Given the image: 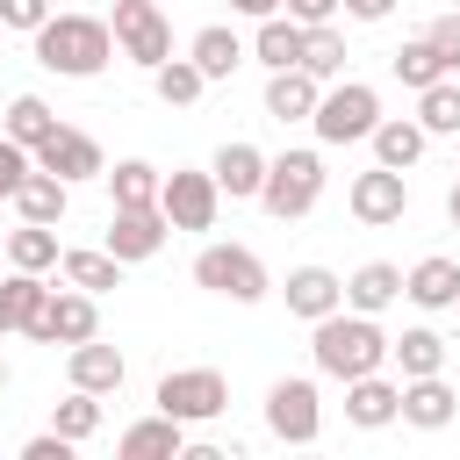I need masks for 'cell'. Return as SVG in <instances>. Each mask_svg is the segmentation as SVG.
I'll use <instances>...</instances> for the list:
<instances>
[{
    "mask_svg": "<svg viewBox=\"0 0 460 460\" xmlns=\"http://www.w3.org/2000/svg\"><path fill=\"white\" fill-rule=\"evenodd\" d=\"M446 216H453V230H460V180H453V194H446Z\"/></svg>",
    "mask_w": 460,
    "mask_h": 460,
    "instance_id": "cell-46",
    "label": "cell"
},
{
    "mask_svg": "<svg viewBox=\"0 0 460 460\" xmlns=\"http://www.w3.org/2000/svg\"><path fill=\"white\" fill-rule=\"evenodd\" d=\"M266 431H273L280 446H316V431H323V395H316L309 374H280V381L266 388Z\"/></svg>",
    "mask_w": 460,
    "mask_h": 460,
    "instance_id": "cell-7",
    "label": "cell"
},
{
    "mask_svg": "<svg viewBox=\"0 0 460 460\" xmlns=\"http://www.w3.org/2000/svg\"><path fill=\"white\" fill-rule=\"evenodd\" d=\"M417 122H424V137H460V79L453 72L417 93Z\"/></svg>",
    "mask_w": 460,
    "mask_h": 460,
    "instance_id": "cell-32",
    "label": "cell"
},
{
    "mask_svg": "<svg viewBox=\"0 0 460 460\" xmlns=\"http://www.w3.org/2000/svg\"><path fill=\"white\" fill-rule=\"evenodd\" d=\"M0 388H7V352H0Z\"/></svg>",
    "mask_w": 460,
    "mask_h": 460,
    "instance_id": "cell-47",
    "label": "cell"
},
{
    "mask_svg": "<svg viewBox=\"0 0 460 460\" xmlns=\"http://www.w3.org/2000/svg\"><path fill=\"white\" fill-rule=\"evenodd\" d=\"M338 7H345V0H288V14H295L302 29H323V22H338Z\"/></svg>",
    "mask_w": 460,
    "mask_h": 460,
    "instance_id": "cell-42",
    "label": "cell"
},
{
    "mask_svg": "<svg viewBox=\"0 0 460 460\" xmlns=\"http://www.w3.org/2000/svg\"><path fill=\"white\" fill-rule=\"evenodd\" d=\"M367 144H374V165H395V172H410V165L424 158V144H431V137H424V122H417V115H381Z\"/></svg>",
    "mask_w": 460,
    "mask_h": 460,
    "instance_id": "cell-25",
    "label": "cell"
},
{
    "mask_svg": "<svg viewBox=\"0 0 460 460\" xmlns=\"http://www.w3.org/2000/svg\"><path fill=\"white\" fill-rule=\"evenodd\" d=\"M194 288H208V295H223V302H266V295H273L266 259H259L252 244H223V237H208V244L194 252Z\"/></svg>",
    "mask_w": 460,
    "mask_h": 460,
    "instance_id": "cell-4",
    "label": "cell"
},
{
    "mask_svg": "<svg viewBox=\"0 0 460 460\" xmlns=\"http://www.w3.org/2000/svg\"><path fill=\"white\" fill-rule=\"evenodd\" d=\"M36 165H43V172H58L65 187H79V180H108V158H101V144H93L86 129H72V122H58V129L36 144Z\"/></svg>",
    "mask_w": 460,
    "mask_h": 460,
    "instance_id": "cell-13",
    "label": "cell"
},
{
    "mask_svg": "<svg viewBox=\"0 0 460 460\" xmlns=\"http://www.w3.org/2000/svg\"><path fill=\"white\" fill-rule=\"evenodd\" d=\"M0 29H7V22H0Z\"/></svg>",
    "mask_w": 460,
    "mask_h": 460,
    "instance_id": "cell-50",
    "label": "cell"
},
{
    "mask_svg": "<svg viewBox=\"0 0 460 460\" xmlns=\"http://www.w3.org/2000/svg\"><path fill=\"white\" fill-rule=\"evenodd\" d=\"M280 295H288V316H302V323H316V316L345 309V280H338L331 266H295Z\"/></svg>",
    "mask_w": 460,
    "mask_h": 460,
    "instance_id": "cell-18",
    "label": "cell"
},
{
    "mask_svg": "<svg viewBox=\"0 0 460 460\" xmlns=\"http://www.w3.org/2000/svg\"><path fill=\"white\" fill-rule=\"evenodd\" d=\"M14 208H22V223H65V208H72V187L58 180V172H29L22 180V194H14Z\"/></svg>",
    "mask_w": 460,
    "mask_h": 460,
    "instance_id": "cell-27",
    "label": "cell"
},
{
    "mask_svg": "<svg viewBox=\"0 0 460 460\" xmlns=\"http://www.w3.org/2000/svg\"><path fill=\"white\" fill-rule=\"evenodd\" d=\"M58 280H72V288H86V295H108V288H122V259L101 244V252H65L58 259Z\"/></svg>",
    "mask_w": 460,
    "mask_h": 460,
    "instance_id": "cell-30",
    "label": "cell"
},
{
    "mask_svg": "<svg viewBox=\"0 0 460 460\" xmlns=\"http://www.w3.org/2000/svg\"><path fill=\"white\" fill-rule=\"evenodd\" d=\"M208 172H216L223 201H259V187H266V151L244 144V137H230V144L208 158Z\"/></svg>",
    "mask_w": 460,
    "mask_h": 460,
    "instance_id": "cell-15",
    "label": "cell"
},
{
    "mask_svg": "<svg viewBox=\"0 0 460 460\" xmlns=\"http://www.w3.org/2000/svg\"><path fill=\"white\" fill-rule=\"evenodd\" d=\"M0 288H7L14 331H29V323L43 316V302H50V280H43V273H29V266H7V273H0Z\"/></svg>",
    "mask_w": 460,
    "mask_h": 460,
    "instance_id": "cell-35",
    "label": "cell"
},
{
    "mask_svg": "<svg viewBox=\"0 0 460 460\" xmlns=\"http://www.w3.org/2000/svg\"><path fill=\"white\" fill-rule=\"evenodd\" d=\"M50 14H58L50 0H0V22H7V29H22V36H36Z\"/></svg>",
    "mask_w": 460,
    "mask_h": 460,
    "instance_id": "cell-40",
    "label": "cell"
},
{
    "mask_svg": "<svg viewBox=\"0 0 460 460\" xmlns=\"http://www.w3.org/2000/svg\"><path fill=\"white\" fill-rule=\"evenodd\" d=\"M22 460H72V438L65 431H36V438H22Z\"/></svg>",
    "mask_w": 460,
    "mask_h": 460,
    "instance_id": "cell-41",
    "label": "cell"
},
{
    "mask_svg": "<svg viewBox=\"0 0 460 460\" xmlns=\"http://www.w3.org/2000/svg\"><path fill=\"white\" fill-rule=\"evenodd\" d=\"M453 316H460V302H453Z\"/></svg>",
    "mask_w": 460,
    "mask_h": 460,
    "instance_id": "cell-48",
    "label": "cell"
},
{
    "mask_svg": "<svg viewBox=\"0 0 460 460\" xmlns=\"http://www.w3.org/2000/svg\"><path fill=\"white\" fill-rule=\"evenodd\" d=\"M323 151H309V144H288L280 158H266V187H259V208L273 216V223H295V216H309L316 201H323Z\"/></svg>",
    "mask_w": 460,
    "mask_h": 460,
    "instance_id": "cell-3",
    "label": "cell"
},
{
    "mask_svg": "<svg viewBox=\"0 0 460 460\" xmlns=\"http://www.w3.org/2000/svg\"><path fill=\"white\" fill-rule=\"evenodd\" d=\"M158 208L172 216V230H187V237H201V230H216V216H223V187H216V172L201 165H172L165 172V187H158Z\"/></svg>",
    "mask_w": 460,
    "mask_h": 460,
    "instance_id": "cell-9",
    "label": "cell"
},
{
    "mask_svg": "<svg viewBox=\"0 0 460 460\" xmlns=\"http://www.w3.org/2000/svg\"><path fill=\"white\" fill-rule=\"evenodd\" d=\"M374 122H381V93L367 79H331L323 101H316V115H309L316 144H367Z\"/></svg>",
    "mask_w": 460,
    "mask_h": 460,
    "instance_id": "cell-5",
    "label": "cell"
},
{
    "mask_svg": "<svg viewBox=\"0 0 460 460\" xmlns=\"http://www.w3.org/2000/svg\"><path fill=\"white\" fill-rule=\"evenodd\" d=\"M151 402L180 424H208L230 410V381H223V367H172V374H158Z\"/></svg>",
    "mask_w": 460,
    "mask_h": 460,
    "instance_id": "cell-6",
    "label": "cell"
},
{
    "mask_svg": "<svg viewBox=\"0 0 460 460\" xmlns=\"http://www.w3.org/2000/svg\"><path fill=\"white\" fill-rule=\"evenodd\" d=\"M22 338H36V345H86V338H101V295H86V288H50V302H43V316L22 331Z\"/></svg>",
    "mask_w": 460,
    "mask_h": 460,
    "instance_id": "cell-10",
    "label": "cell"
},
{
    "mask_svg": "<svg viewBox=\"0 0 460 460\" xmlns=\"http://www.w3.org/2000/svg\"><path fill=\"white\" fill-rule=\"evenodd\" d=\"M187 58H194V65L208 72V86H216V79H230V72L252 58V43H244L230 22H208V29H194V36H187Z\"/></svg>",
    "mask_w": 460,
    "mask_h": 460,
    "instance_id": "cell-22",
    "label": "cell"
},
{
    "mask_svg": "<svg viewBox=\"0 0 460 460\" xmlns=\"http://www.w3.org/2000/svg\"><path fill=\"white\" fill-rule=\"evenodd\" d=\"M14 331V309H7V288H0V338Z\"/></svg>",
    "mask_w": 460,
    "mask_h": 460,
    "instance_id": "cell-45",
    "label": "cell"
},
{
    "mask_svg": "<svg viewBox=\"0 0 460 460\" xmlns=\"http://www.w3.org/2000/svg\"><path fill=\"white\" fill-rule=\"evenodd\" d=\"M50 431H65L72 446H86V438L101 431V395H93V388H72V395L50 410Z\"/></svg>",
    "mask_w": 460,
    "mask_h": 460,
    "instance_id": "cell-36",
    "label": "cell"
},
{
    "mask_svg": "<svg viewBox=\"0 0 460 460\" xmlns=\"http://www.w3.org/2000/svg\"><path fill=\"white\" fill-rule=\"evenodd\" d=\"M309 359H316V374H331V381L381 374V367H388V331H381V316H367V309H331V316L309 323Z\"/></svg>",
    "mask_w": 460,
    "mask_h": 460,
    "instance_id": "cell-1",
    "label": "cell"
},
{
    "mask_svg": "<svg viewBox=\"0 0 460 460\" xmlns=\"http://www.w3.org/2000/svg\"><path fill=\"white\" fill-rule=\"evenodd\" d=\"M316 101H323V79H316V72H302V65L266 72V115H273L280 129H288V122H309Z\"/></svg>",
    "mask_w": 460,
    "mask_h": 460,
    "instance_id": "cell-17",
    "label": "cell"
},
{
    "mask_svg": "<svg viewBox=\"0 0 460 460\" xmlns=\"http://www.w3.org/2000/svg\"><path fill=\"white\" fill-rule=\"evenodd\" d=\"M165 237H172V216H165L158 201H144V208H115V216H108V252H115L122 266L158 259V252H165Z\"/></svg>",
    "mask_w": 460,
    "mask_h": 460,
    "instance_id": "cell-12",
    "label": "cell"
},
{
    "mask_svg": "<svg viewBox=\"0 0 460 460\" xmlns=\"http://www.w3.org/2000/svg\"><path fill=\"white\" fill-rule=\"evenodd\" d=\"M29 172H36V151H29V144H14V137L0 129V201H14Z\"/></svg>",
    "mask_w": 460,
    "mask_h": 460,
    "instance_id": "cell-38",
    "label": "cell"
},
{
    "mask_svg": "<svg viewBox=\"0 0 460 460\" xmlns=\"http://www.w3.org/2000/svg\"><path fill=\"white\" fill-rule=\"evenodd\" d=\"M345 208H352V223L388 230V223H402V216H410V180H402L395 165H367V172H352Z\"/></svg>",
    "mask_w": 460,
    "mask_h": 460,
    "instance_id": "cell-11",
    "label": "cell"
},
{
    "mask_svg": "<svg viewBox=\"0 0 460 460\" xmlns=\"http://www.w3.org/2000/svg\"><path fill=\"white\" fill-rule=\"evenodd\" d=\"M453 417H460V395H453L446 374H417V381H402V424H410V431H446Z\"/></svg>",
    "mask_w": 460,
    "mask_h": 460,
    "instance_id": "cell-16",
    "label": "cell"
},
{
    "mask_svg": "<svg viewBox=\"0 0 460 460\" xmlns=\"http://www.w3.org/2000/svg\"><path fill=\"white\" fill-rule=\"evenodd\" d=\"M302 72H316L323 86H331V79H345V36H338V22L309 29V43H302Z\"/></svg>",
    "mask_w": 460,
    "mask_h": 460,
    "instance_id": "cell-37",
    "label": "cell"
},
{
    "mask_svg": "<svg viewBox=\"0 0 460 460\" xmlns=\"http://www.w3.org/2000/svg\"><path fill=\"white\" fill-rule=\"evenodd\" d=\"M115 453H122V460H180V453H187V424L165 417V410H151V417H137V424L115 438Z\"/></svg>",
    "mask_w": 460,
    "mask_h": 460,
    "instance_id": "cell-20",
    "label": "cell"
},
{
    "mask_svg": "<svg viewBox=\"0 0 460 460\" xmlns=\"http://www.w3.org/2000/svg\"><path fill=\"white\" fill-rule=\"evenodd\" d=\"M65 374H72V388H93V395H115V388L129 381V359H122L115 345H101V338H86V345H65Z\"/></svg>",
    "mask_w": 460,
    "mask_h": 460,
    "instance_id": "cell-19",
    "label": "cell"
},
{
    "mask_svg": "<svg viewBox=\"0 0 460 460\" xmlns=\"http://www.w3.org/2000/svg\"><path fill=\"white\" fill-rule=\"evenodd\" d=\"M388 72H395V79H402L410 93H424L431 79H446V58L431 50V36H410L402 50H388Z\"/></svg>",
    "mask_w": 460,
    "mask_h": 460,
    "instance_id": "cell-33",
    "label": "cell"
},
{
    "mask_svg": "<svg viewBox=\"0 0 460 460\" xmlns=\"http://www.w3.org/2000/svg\"><path fill=\"white\" fill-rule=\"evenodd\" d=\"M151 93H158L165 108H194V101L208 93V72H201L194 58H165V65L151 72Z\"/></svg>",
    "mask_w": 460,
    "mask_h": 460,
    "instance_id": "cell-31",
    "label": "cell"
},
{
    "mask_svg": "<svg viewBox=\"0 0 460 460\" xmlns=\"http://www.w3.org/2000/svg\"><path fill=\"white\" fill-rule=\"evenodd\" d=\"M158 187H165V172H158L151 158H115V165H108L115 208H144V201H158Z\"/></svg>",
    "mask_w": 460,
    "mask_h": 460,
    "instance_id": "cell-29",
    "label": "cell"
},
{
    "mask_svg": "<svg viewBox=\"0 0 460 460\" xmlns=\"http://www.w3.org/2000/svg\"><path fill=\"white\" fill-rule=\"evenodd\" d=\"M0 129H7L14 144H29V151H36V144H43L50 129H58V108H50L43 93H14V101H7V122H0Z\"/></svg>",
    "mask_w": 460,
    "mask_h": 460,
    "instance_id": "cell-34",
    "label": "cell"
},
{
    "mask_svg": "<svg viewBox=\"0 0 460 460\" xmlns=\"http://www.w3.org/2000/svg\"><path fill=\"white\" fill-rule=\"evenodd\" d=\"M115 58V29L108 14H50L36 29V65L58 79H101Z\"/></svg>",
    "mask_w": 460,
    "mask_h": 460,
    "instance_id": "cell-2",
    "label": "cell"
},
{
    "mask_svg": "<svg viewBox=\"0 0 460 460\" xmlns=\"http://www.w3.org/2000/svg\"><path fill=\"white\" fill-rule=\"evenodd\" d=\"M288 0H230V14H244V22H266V14H280Z\"/></svg>",
    "mask_w": 460,
    "mask_h": 460,
    "instance_id": "cell-44",
    "label": "cell"
},
{
    "mask_svg": "<svg viewBox=\"0 0 460 460\" xmlns=\"http://www.w3.org/2000/svg\"><path fill=\"white\" fill-rule=\"evenodd\" d=\"M395 417H402V381H388V374L345 381V424L352 431H388Z\"/></svg>",
    "mask_w": 460,
    "mask_h": 460,
    "instance_id": "cell-14",
    "label": "cell"
},
{
    "mask_svg": "<svg viewBox=\"0 0 460 460\" xmlns=\"http://www.w3.org/2000/svg\"><path fill=\"white\" fill-rule=\"evenodd\" d=\"M453 7H460V0H453Z\"/></svg>",
    "mask_w": 460,
    "mask_h": 460,
    "instance_id": "cell-49",
    "label": "cell"
},
{
    "mask_svg": "<svg viewBox=\"0 0 460 460\" xmlns=\"http://www.w3.org/2000/svg\"><path fill=\"white\" fill-rule=\"evenodd\" d=\"M424 36H431V50L446 58V72H460V7L431 14V22H424Z\"/></svg>",
    "mask_w": 460,
    "mask_h": 460,
    "instance_id": "cell-39",
    "label": "cell"
},
{
    "mask_svg": "<svg viewBox=\"0 0 460 460\" xmlns=\"http://www.w3.org/2000/svg\"><path fill=\"white\" fill-rule=\"evenodd\" d=\"M58 223H14L7 230V266H29V273H58Z\"/></svg>",
    "mask_w": 460,
    "mask_h": 460,
    "instance_id": "cell-28",
    "label": "cell"
},
{
    "mask_svg": "<svg viewBox=\"0 0 460 460\" xmlns=\"http://www.w3.org/2000/svg\"><path fill=\"white\" fill-rule=\"evenodd\" d=\"M302 43H309V29L280 7V14H266L259 29H252V58L266 65V72H288V65H302Z\"/></svg>",
    "mask_w": 460,
    "mask_h": 460,
    "instance_id": "cell-24",
    "label": "cell"
},
{
    "mask_svg": "<svg viewBox=\"0 0 460 460\" xmlns=\"http://www.w3.org/2000/svg\"><path fill=\"white\" fill-rule=\"evenodd\" d=\"M402 295L424 309V316H438V309H453L460 302V259H446V252H431V259H417L410 273H402Z\"/></svg>",
    "mask_w": 460,
    "mask_h": 460,
    "instance_id": "cell-21",
    "label": "cell"
},
{
    "mask_svg": "<svg viewBox=\"0 0 460 460\" xmlns=\"http://www.w3.org/2000/svg\"><path fill=\"white\" fill-rule=\"evenodd\" d=\"M108 29H115V50H122L129 65H144V72H158V65L172 58V22H165L158 0H115Z\"/></svg>",
    "mask_w": 460,
    "mask_h": 460,
    "instance_id": "cell-8",
    "label": "cell"
},
{
    "mask_svg": "<svg viewBox=\"0 0 460 460\" xmlns=\"http://www.w3.org/2000/svg\"><path fill=\"white\" fill-rule=\"evenodd\" d=\"M345 14H352V22H388L395 0H345Z\"/></svg>",
    "mask_w": 460,
    "mask_h": 460,
    "instance_id": "cell-43",
    "label": "cell"
},
{
    "mask_svg": "<svg viewBox=\"0 0 460 460\" xmlns=\"http://www.w3.org/2000/svg\"><path fill=\"white\" fill-rule=\"evenodd\" d=\"M402 302V266H388V259H367V266H352L345 273V309H367V316H381V309H395Z\"/></svg>",
    "mask_w": 460,
    "mask_h": 460,
    "instance_id": "cell-23",
    "label": "cell"
},
{
    "mask_svg": "<svg viewBox=\"0 0 460 460\" xmlns=\"http://www.w3.org/2000/svg\"><path fill=\"white\" fill-rule=\"evenodd\" d=\"M388 359L402 367V381H417V374H446V338H438L431 323H410L402 338H388Z\"/></svg>",
    "mask_w": 460,
    "mask_h": 460,
    "instance_id": "cell-26",
    "label": "cell"
}]
</instances>
